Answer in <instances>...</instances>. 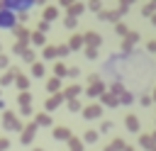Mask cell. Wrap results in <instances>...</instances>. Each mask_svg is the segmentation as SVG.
<instances>
[{
  "instance_id": "obj_34",
  "label": "cell",
  "mask_w": 156,
  "mask_h": 151,
  "mask_svg": "<svg viewBox=\"0 0 156 151\" xmlns=\"http://www.w3.org/2000/svg\"><path fill=\"white\" fill-rule=\"evenodd\" d=\"M24 49H27V44H22V41H15V46H12V51H15V54H20V56H22V51H24Z\"/></svg>"
},
{
  "instance_id": "obj_43",
  "label": "cell",
  "mask_w": 156,
  "mask_h": 151,
  "mask_svg": "<svg viewBox=\"0 0 156 151\" xmlns=\"http://www.w3.org/2000/svg\"><path fill=\"white\" fill-rule=\"evenodd\" d=\"M20 112H22V114H24V117H29V114H32V107H22V110H20Z\"/></svg>"
},
{
  "instance_id": "obj_20",
  "label": "cell",
  "mask_w": 156,
  "mask_h": 151,
  "mask_svg": "<svg viewBox=\"0 0 156 151\" xmlns=\"http://www.w3.org/2000/svg\"><path fill=\"white\" fill-rule=\"evenodd\" d=\"M100 97H102V102H105L107 107H117V97H115V95H110L107 90H105V93H102Z\"/></svg>"
},
{
  "instance_id": "obj_25",
  "label": "cell",
  "mask_w": 156,
  "mask_h": 151,
  "mask_svg": "<svg viewBox=\"0 0 156 151\" xmlns=\"http://www.w3.org/2000/svg\"><path fill=\"white\" fill-rule=\"evenodd\" d=\"M107 93H110V95H115V97H117V95H122V93H124V85H122V83H112V85H110V90H107Z\"/></svg>"
},
{
  "instance_id": "obj_5",
  "label": "cell",
  "mask_w": 156,
  "mask_h": 151,
  "mask_svg": "<svg viewBox=\"0 0 156 151\" xmlns=\"http://www.w3.org/2000/svg\"><path fill=\"white\" fill-rule=\"evenodd\" d=\"M2 119H5V127H7L10 132H20V129H22V124L15 119V114H12V112H5V114H2Z\"/></svg>"
},
{
  "instance_id": "obj_18",
  "label": "cell",
  "mask_w": 156,
  "mask_h": 151,
  "mask_svg": "<svg viewBox=\"0 0 156 151\" xmlns=\"http://www.w3.org/2000/svg\"><path fill=\"white\" fill-rule=\"evenodd\" d=\"M66 71H68V66H63L61 61H56V66H54V78H58V80H61V78L66 76Z\"/></svg>"
},
{
  "instance_id": "obj_45",
  "label": "cell",
  "mask_w": 156,
  "mask_h": 151,
  "mask_svg": "<svg viewBox=\"0 0 156 151\" xmlns=\"http://www.w3.org/2000/svg\"><path fill=\"white\" fill-rule=\"evenodd\" d=\"M0 110H5V100H0Z\"/></svg>"
},
{
  "instance_id": "obj_37",
  "label": "cell",
  "mask_w": 156,
  "mask_h": 151,
  "mask_svg": "<svg viewBox=\"0 0 156 151\" xmlns=\"http://www.w3.org/2000/svg\"><path fill=\"white\" fill-rule=\"evenodd\" d=\"M68 110H71V112H78V110H80V102H78V100H68Z\"/></svg>"
},
{
  "instance_id": "obj_24",
  "label": "cell",
  "mask_w": 156,
  "mask_h": 151,
  "mask_svg": "<svg viewBox=\"0 0 156 151\" xmlns=\"http://www.w3.org/2000/svg\"><path fill=\"white\" fill-rule=\"evenodd\" d=\"M68 146H71V151H83V141L76 139L73 134H71V139H68Z\"/></svg>"
},
{
  "instance_id": "obj_26",
  "label": "cell",
  "mask_w": 156,
  "mask_h": 151,
  "mask_svg": "<svg viewBox=\"0 0 156 151\" xmlns=\"http://www.w3.org/2000/svg\"><path fill=\"white\" fill-rule=\"evenodd\" d=\"M141 146H144L146 151H154V136H149V134H144V136H141Z\"/></svg>"
},
{
  "instance_id": "obj_15",
  "label": "cell",
  "mask_w": 156,
  "mask_h": 151,
  "mask_svg": "<svg viewBox=\"0 0 156 151\" xmlns=\"http://www.w3.org/2000/svg\"><path fill=\"white\" fill-rule=\"evenodd\" d=\"M136 41H139V34H127V39H124V44H122V51H129Z\"/></svg>"
},
{
  "instance_id": "obj_38",
  "label": "cell",
  "mask_w": 156,
  "mask_h": 151,
  "mask_svg": "<svg viewBox=\"0 0 156 151\" xmlns=\"http://www.w3.org/2000/svg\"><path fill=\"white\" fill-rule=\"evenodd\" d=\"M66 76H71V78H78V66H71V68L66 71Z\"/></svg>"
},
{
  "instance_id": "obj_40",
  "label": "cell",
  "mask_w": 156,
  "mask_h": 151,
  "mask_svg": "<svg viewBox=\"0 0 156 151\" xmlns=\"http://www.w3.org/2000/svg\"><path fill=\"white\" fill-rule=\"evenodd\" d=\"M85 56H88V58H95V56H98V49H85Z\"/></svg>"
},
{
  "instance_id": "obj_12",
  "label": "cell",
  "mask_w": 156,
  "mask_h": 151,
  "mask_svg": "<svg viewBox=\"0 0 156 151\" xmlns=\"http://www.w3.org/2000/svg\"><path fill=\"white\" fill-rule=\"evenodd\" d=\"M80 90H83V88H80V85H76V83H73V85H68V88H66V93H63V100H76V95H78Z\"/></svg>"
},
{
  "instance_id": "obj_31",
  "label": "cell",
  "mask_w": 156,
  "mask_h": 151,
  "mask_svg": "<svg viewBox=\"0 0 156 151\" xmlns=\"http://www.w3.org/2000/svg\"><path fill=\"white\" fill-rule=\"evenodd\" d=\"M71 51H68V46L66 44H61V46H56V58H63V56H68Z\"/></svg>"
},
{
  "instance_id": "obj_41",
  "label": "cell",
  "mask_w": 156,
  "mask_h": 151,
  "mask_svg": "<svg viewBox=\"0 0 156 151\" xmlns=\"http://www.w3.org/2000/svg\"><path fill=\"white\" fill-rule=\"evenodd\" d=\"M110 129H112V122H102V129L100 132H110Z\"/></svg>"
},
{
  "instance_id": "obj_36",
  "label": "cell",
  "mask_w": 156,
  "mask_h": 151,
  "mask_svg": "<svg viewBox=\"0 0 156 151\" xmlns=\"http://www.w3.org/2000/svg\"><path fill=\"white\" fill-rule=\"evenodd\" d=\"M117 102H124V105H129V102H132V93H122Z\"/></svg>"
},
{
  "instance_id": "obj_7",
  "label": "cell",
  "mask_w": 156,
  "mask_h": 151,
  "mask_svg": "<svg viewBox=\"0 0 156 151\" xmlns=\"http://www.w3.org/2000/svg\"><path fill=\"white\" fill-rule=\"evenodd\" d=\"M90 97H98V95H102L105 93V83L102 80H98V83H93V85H88V90H85Z\"/></svg>"
},
{
  "instance_id": "obj_23",
  "label": "cell",
  "mask_w": 156,
  "mask_h": 151,
  "mask_svg": "<svg viewBox=\"0 0 156 151\" xmlns=\"http://www.w3.org/2000/svg\"><path fill=\"white\" fill-rule=\"evenodd\" d=\"M46 90H49V93H58V90H61V80H58V78H51V80L46 83Z\"/></svg>"
},
{
  "instance_id": "obj_1",
  "label": "cell",
  "mask_w": 156,
  "mask_h": 151,
  "mask_svg": "<svg viewBox=\"0 0 156 151\" xmlns=\"http://www.w3.org/2000/svg\"><path fill=\"white\" fill-rule=\"evenodd\" d=\"M37 5V0H5V2H0V7L2 10H7V12H22V15H29V10Z\"/></svg>"
},
{
  "instance_id": "obj_21",
  "label": "cell",
  "mask_w": 156,
  "mask_h": 151,
  "mask_svg": "<svg viewBox=\"0 0 156 151\" xmlns=\"http://www.w3.org/2000/svg\"><path fill=\"white\" fill-rule=\"evenodd\" d=\"M124 146H127V144H124V139H115L105 151H124Z\"/></svg>"
},
{
  "instance_id": "obj_22",
  "label": "cell",
  "mask_w": 156,
  "mask_h": 151,
  "mask_svg": "<svg viewBox=\"0 0 156 151\" xmlns=\"http://www.w3.org/2000/svg\"><path fill=\"white\" fill-rule=\"evenodd\" d=\"M15 76H17V68H10V71L0 78V83H2V85H7V83H12V80H15Z\"/></svg>"
},
{
  "instance_id": "obj_8",
  "label": "cell",
  "mask_w": 156,
  "mask_h": 151,
  "mask_svg": "<svg viewBox=\"0 0 156 151\" xmlns=\"http://www.w3.org/2000/svg\"><path fill=\"white\" fill-rule=\"evenodd\" d=\"M22 129H24V132H22V136H20V139H22V144H29V141H32V136H34V132H37V124L32 122V124H27V127H22Z\"/></svg>"
},
{
  "instance_id": "obj_29",
  "label": "cell",
  "mask_w": 156,
  "mask_h": 151,
  "mask_svg": "<svg viewBox=\"0 0 156 151\" xmlns=\"http://www.w3.org/2000/svg\"><path fill=\"white\" fill-rule=\"evenodd\" d=\"M29 100H32V97H29V93H27V90L17 95V102H22V107H29Z\"/></svg>"
},
{
  "instance_id": "obj_32",
  "label": "cell",
  "mask_w": 156,
  "mask_h": 151,
  "mask_svg": "<svg viewBox=\"0 0 156 151\" xmlns=\"http://www.w3.org/2000/svg\"><path fill=\"white\" fill-rule=\"evenodd\" d=\"M44 58H56V46H44Z\"/></svg>"
},
{
  "instance_id": "obj_44",
  "label": "cell",
  "mask_w": 156,
  "mask_h": 151,
  "mask_svg": "<svg viewBox=\"0 0 156 151\" xmlns=\"http://www.w3.org/2000/svg\"><path fill=\"white\" fill-rule=\"evenodd\" d=\"M5 66H7V56H2V54H0V68H5Z\"/></svg>"
},
{
  "instance_id": "obj_10",
  "label": "cell",
  "mask_w": 156,
  "mask_h": 151,
  "mask_svg": "<svg viewBox=\"0 0 156 151\" xmlns=\"http://www.w3.org/2000/svg\"><path fill=\"white\" fill-rule=\"evenodd\" d=\"M15 37H17V41L27 44V41H29V29H27V27H15Z\"/></svg>"
},
{
  "instance_id": "obj_13",
  "label": "cell",
  "mask_w": 156,
  "mask_h": 151,
  "mask_svg": "<svg viewBox=\"0 0 156 151\" xmlns=\"http://www.w3.org/2000/svg\"><path fill=\"white\" fill-rule=\"evenodd\" d=\"M61 102H63V95H61V93H58V95H51V97L46 100V110L51 112V110H56V107H58Z\"/></svg>"
},
{
  "instance_id": "obj_39",
  "label": "cell",
  "mask_w": 156,
  "mask_h": 151,
  "mask_svg": "<svg viewBox=\"0 0 156 151\" xmlns=\"http://www.w3.org/2000/svg\"><path fill=\"white\" fill-rule=\"evenodd\" d=\"M66 27L73 29V27H76V17H66Z\"/></svg>"
},
{
  "instance_id": "obj_19",
  "label": "cell",
  "mask_w": 156,
  "mask_h": 151,
  "mask_svg": "<svg viewBox=\"0 0 156 151\" xmlns=\"http://www.w3.org/2000/svg\"><path fill=\"white\" fill-rule=\"evenodd\" d=\"M34 124H37V127H39V124H41V127H49V124H51V117H49V112H41V114H37Z\"/></svg>"
},
{
  "instance_id": "obj_16",
  "label": "cell",
  "mask_w": 156,
  "mask_h": 151,
  "mask_svg": "<svg viewBox=\"0 0 156 151\" xmlns=\"http://www.w3.org/2000/svg\"><path fill=\"white\" fill-rule=\"evenodd\" d=\"M15 83H17V88H20L22 93L29 88V78H27V76H20V71H17V76H15Z\"/></svg>"
},
{
  "instance_id": "obj_9",
  "label": "cell",
  "mask_w": 156,
  "mask_h": 151,
  "mask_svg": "<svg viewBox=\"0 0 156 151\" xmlns=\"http://www.w3.org/2000/svg\"><path fill=\"white\" fill-rule=\"evenodd\" d=\"M66 7H68V17H78V15L85 10V5H83V2H68Z\"/></svg>"
},
{
  "instance_id": "obj_17",
  "label": "cell",
  "mask_w": 156,
  "mask_h": 151,
  "mask_svg": "<svg viewBox=\"0 0 156 151\" xmlns=\"http://www.w3.org/2000/svg\"><path fill=\"white\" fill-rule=\"evenodd\" d=\"M44 71H46V68H44V63H41V61H34V63H32V76H34V78H41V76H44Z\"/></svg>"
},
{
  "instance_id": "obj_4",
  "label": "cell",
  "mask_w": 156,
  "mask_h": 151,
  "mask_svg": "<svg viewBox=\"0 0 156 151\" xmlns=\"http://www.w3.org/2000/svg\"><path fill=\"white\" fill-rule=\"evenodd\" d=\"M100 41H102V39H100V34H95V32H85V34H83V44H88L85 49H98Z\"/></svg>"
},
{
  "instance_id": "obj_11",
  "label": "cell",
  "mask_w": 156,
  "mask_h": 151,
  "mask_svg": "<svg viewBox=\"0 0 156 151\" xmlns=\"http://www.w3.org/2000/svg\"><path fill=\"white\" fill-rule=\"evenodd\" d=\"M66 46H68V51H78V49L83 46V37H80V34H73V37H71V41H68Z\"/></svg>"
},
{
  "instance_id": "obj_27",
  "label": "cell",
  "mask_w": 156,
  "mask_h": 151,
  "mask_svg": "<svg viewBox=\"0 0 156 151\" xmlns=\"http://www.w3.org/2000/svg\"><path fill=\"white\" fill-rule=\"evenodd\" d=\"M80 141H88V144H93V141H98V132H95V129H88V132H85V136H83Z\"/></svg>"
},
{
  "instance_id": "obj_14",
  "label": "cell",
  "mask_w": 156,
  "mask_h": 151,
  "mask_svg": "<svg viewBox=\"0 0 156 151\" xmlns=\"http://www.w3.org/2000/svg\"><path fill=\"white\" fill-rule=\"evenodd\" d=\"M124 124H127V129H129V132H139V127H141V122H139V119H136L134 114H127Z\"/></svg>"
},
{
  "instance_id": "obj_30",
  "label": "cell",
  "mask_w": 156,
  "mask_h": 151,
  "mask_svg": "<svg viewBox=\"0 0 156 151\" xmlns=\"http://www.w3.org/2000/svg\"><path fill=\"white\" fill-rule=\"evenodd\" d=\"M56 15H58V12H56V7H46V12H44V22H51Z\"/></svg>"
},
{
  "instance_id": "obj_6",
  "label": "cell",
  "mask_w": 156,
  "mask_h": 151,
  "mask_svg": "<svg viewBox=\"0 0 156 151\" xmlns=\"http://www.w3.org/2000/svg\"><path fill=\"white\" fill-rule=\"evenodd\" d=\"M51 136H54L56 141H68V139H71V132H68V127H56V129L51 132Z\"/></svg>"
},
{
  "instance_id": "obj_33",
  "label": "cell",
  "mask_w": 156,
  "mask_h": 151,
  "mask_svg": "<svg viewBox=\"0 0 156 151\" xmlns=\"http://www.w3.org/2000/svg\"><path fill=\"white\" fill-rule=\"evenodd\" d=\"M22 58L29 61V63H34V51H32V49H24V51H22Z\"/></svg>"
},
{
  "instance_id": "obj_35",
  "label": "cell",
  "mask_w": 156,
  "mask_h": 151,
  "mask_svg": "<svg viewBox=\"0 0 156 151\" xmlns=\"http://www.w3.org/2000/svg\"><path fill=\"white\" fill-rule=\"evenodd\" d=\"M115 32H117L119 37H127V34H129V29H127L124 24H117V27H115Z\"/></svg>"
},
{
  "instance_id": "obj_42",
  "label": "cell",
  "mask_w": 156,
  "mask_h": 151,
  "mask_svg": "<svg viewBox=\"0 0 156 151\" xmlns=\"http://www.w3.org/2000/svg\"><path fill=\"white\" fill-rule=\"evenodd\" d=\"M7 146H10V141H7V139H0V151H5Z\"/></svg>"
},
{
  "instance_id": "obj_2",
  "label": "cell",
  "mask_w": 156,
  "mask_h": 151,
  "mask_svg": "<svg viewBox=\"0 0 156 151\" xmlns=\"http://www.w3.org/2000/svg\"><path fill=\"white\" fill-rule=\"evenodd\" d=\"M15 22H17V17L0 7V29H15Z\"/></svg>"
},
{
  "instance_id": "obj_46",
  "label": "cell",
  "mask_w": 156,
  "mask_h": 151,
  "mask_svg": "<svg viewBox=\"0 0 156 151\" xmlns=\"http://www.w3.org/2000/svg\"><path fill=\"white\" fill-rule=\"evenodd\" d=\"M34 151H44V149H34Z\"/></svg>"
},
{
  "instance_id": "obj_3",
  "label": "cell",
  "mask_w": 156,
  "mask_h": 151,
  "mask_svg": "<svg viewBox=\"0 0 156 151\" xmlns=\"http://www.w3.org/2000/svg\"><path fill=\"white\" fill-rule=\"evenodd\" d=\"M80 110H83V117H85V119H98V117L102 114V105H100V102H93V105L80 107Z\"/></svg>"
},
{
  "instance_id": "obj_28",
  "label": "cell",
  "mask_w": 156,
  "mask_h": 151,
  "mask_svg": "<svg viewBox=\"0 0 156 151\" xmlns=\"http://www.w3.org/2000/svg\"><path fill=\"white\" fill-rule=\"evenodd\" d=\"M29 39H32V44H37V46H41V44H44V34H41V32L29 34Z\"/></svg>"
}]
</instances>
